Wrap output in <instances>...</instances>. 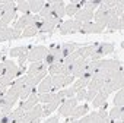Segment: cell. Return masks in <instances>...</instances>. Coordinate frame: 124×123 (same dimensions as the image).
I'll list each match as a JSON object with an SVG mask.
<instances>
[{
  "label": "cell",
  "mask_w": 124,
  "mask_h": 123,
  "mask_svg": "<svg viewBox=\"0 0 124 123\" xmlns=\"http://www.w3.org/2000/svg\"><path fill=\"white\" fill-rule=\"evenodd\" d=\"M29 48L31 47H26V45H21V47H13V48H10V56L12 57H19L21 54H23V53H28L29 51Z\"/></svg>",
  "instance_id": "34"
},
{
  "label": "cell",
  "mask_w": 124,
  "mask_h": 123,
  "mask_svg": "<svg viewBox=\"0 0 124 123\" xmlns=\"http://www.w3.org/2000/svg\"><path fill=\"white\" fill-rule=\"evenodd\" d=\"M28 3H29V10H31V13H32V15L39 13V12H41V9H42V8H44V5H45L44 0H31V2H28Z\"/></svg>",
  "instance_id": "29"
},
{
  "label": "cell",
  "mask_w": 124,
  "mask_h": 123,
  "mask_svg": "<svg viewBox=\"0 0 124 123\" xmlns=\"http://www.w3.org/2000/svg\"><path fill=\"white\" fill-rule=\"evenodd\" d=\"M23 119H41L42 117V105L37 104L35 107H32L31 110L25 111V114L22 116Z\"/></svg>",
  "instance_id": "21"
},
{
  "label": "cell",
  "mask_w": 124,
  "mask_h": 123,
  "mask_svg": "<svg viewBox=\"0 0 124 123\" xmlns=\"http://www.w3.org/2000/svg\"><path fill=\"white\" fill-rule=\"evenodd\" d=\"M47 72L50 73V76H53V75H58V73H61V72H63V63H55V65H53V66H50V68L47 69Z\"/></svg>",
  "instance_id": "36"
},
{
  "label": "cell",
  "mask_w": 124,
  "mask_h": 123,
  "mask_svg": "<svg viewBox=\"0 0 124 123\" xmlns=\"http://www.w3.org/2000/svg\"><path fill=\"white\" fill-rule=\"evenodd\" d=\"M104 78H98V76H93L91 81H89V84H88V88L89 89H92V91H99L102 87H104Z\"/></svg>",
  "instance_id": "27"
},
{
  "label": "cell",
  "mask_w": 124,
  "mask_h": 123,
  "mask_svg": "<svg viewBox=\"0 0 124 123\" xmlns=\"http://www.w3.org/2000/svg\"><path fill=\"white\" fill-rule=\"evenodd\" d=\"M107 32H114V31H123L124 29V18H118L117 15H114L108 24H107Z\"/></svg>",
  "instance_id": "13"
},
{
  "label": "cell",
  "mask_w": 124,
  "mask_h": 123,
  "mask_svg": "<svg viewBox=\"0 0 124 123\" xmlns=\"http://www.w3.org/2000/svg\"><path fill=\"white\" fill-rule=\"evenodd\" d=\"M108 117H109V120H114V122H118V120L123 122V117H124V108H123V107H114V108L108 113Z\"/></svg>",
  "instance_id": "26"
},
{
  "label": "cell",
  "mask_w": 124,
  "mask_h": 123,
  "mask_svg": "<svg viewBox=\"0 0 124 123\" xmlns=\"http://www.w3.org/2000/svg\"><path fill=\"white\" fill-rule=\"evenodd\" d=\"M93 13H95V10L88 9V8H82L75 15V18H76V21H79L82 24H86V22H91V19H93Z\"/></svg>",
  "instance_id": "17"
},
{
  "label": "cell",
  "mask_w": 124,
  "mask_h": 123,
  "mask_svg": "<svg viewBox=\"0 0 124 123\" xmlns=\"http://www.w3.org/2000/svg\"><path fill=\"white\" fill-rule=\"evenodd\" d=\"M88 63H89V60L88 59H78L75 63H72V72L70 75L73 78H80L83 75V72L88 69Z\"/></svg>",
  "instance_id": "11"
},
{
  "label": "cell",
  "mask_w": 124,
  "mask_h": 123,
  "mask_svg": "<svg viewBox=\"0 0 124 123\" xmlns=\"http://www.w3.org/2000/svg\"><path fill=\"white\" fill-rule=\"evenodd\" d=\"M2 73H3V66H2V63H0V76H2Z\"/></svg>",
  "instance_id": "48"
},
{
  "label": "cell",
  "mask_w": 124,
  "mask_h": 123,
  "mask_svg": "<svg viewBox=\"0 0 124 123\" xmlns=\"http://www.w3.org/2000/svg\"><path fill=\"white\" fill-rule=\"evenodd\" d=\"M115 123H123V122H121V120H118V122H115Z\"/></svg>",
  "instance_id": "50"
},
{
  "label": "cell",
  "mask_w": 124,
  "mask_h": 123,
  "mask_svg": "<svg viewBox=\"0 0 124 123\" xmlns=\"http://www.w3.org/2000/svg\"><path fill=\"white\" fill-rule=\"evenodd\" d=\"M117 3H118V2H115V0H105V2L101 3V6L105 8V9H114V8L117 6Z\"/></svg>",
  "instance_id": "39"
},
{
  "label": "cell",
  "mask_w": 124,
  "mask_h": 123,
  "mask_svg": "<svg viewBox=\"0 0 124 123\" xmlns=\"http://www.w3.org/2000/svg\"><path fill=\"white\" fill-rule=\"evenodd\" d=\"M35 35H38V25L37 24L32 25V26L25 28L21 34V38H29V37H35Z\"/></svg>",
  "instance_id": "32"
},
{
  "label": "cell",
  "mask_w": 124,
  "mask_h": 123,
  "mask_svg": "<svg viewBox=\"0 0 124 123\" xmlns=\"http://www.w3.org/2000/svg\"><path fill=\"white\" fill-rule=\"evenodd\" d=\"M79 59V54L75 51V53H72L70 56H67V57H64L63 60H61V63L63 65H72V63H75V62Z\"/></svg>",
  "instance_id": "38"
},
{
  "label": "cell",
  "mask_w": 124,
  "mask_h": 123,
  "mask_svg": "<svg viewBox=\"0 0 124 123\" xmlns=\"http://www.w3.org/2000/svg\"><path fill=\"white\" fill-rule=\"evenodd\" d=\"M45 92H53L51 76H45V78L38 84V94H45Z\"/></svg>",
  "instance_id": "20"
},
{
  "label": "cell",
  "mask_w": 124,
  "mask_h": 123,
  "mask_svg": "<svg viewBox=\"0 0 124 123\" xmlns=\"http://www.w3.org/2000/svg\"><path fill=\"white\" fill-rule=\"evenodd\" d=\"M80 28H82V22H79V21H76V19H69V21L61 22L57 29H58V32H60L61 35H67V34L80 32Z\"/></svg>",
  "instance_id": "7"
},
{
  "label": "cell",
  "mask_w": 124,
  "mask_h": 123,
  "mask_svg": "<svg viewBox=\"0 0 124 123\" xmlns=\"http://www.w3.org/2000/svg\"><path fill=\"white\" fill-rule=\"evenodd\" d=\"M123 84H124V75H123V69H120V70H115V72L109 73L105 78L104 87L99 91L107 94V95H109L115 89H123Z\"/></svg>",
  "instance_id": "1"
},
{
  "label": "cell",
  "mask_w": 124,
  "mask_h": 123,
  "mask_svg": "<svg viewBox=\"0 0 124 123\" xmlns=\"http://www.w3.org/2000/svg\"><path fill=\"white\" fill-rule=\"evenodd\" d=\"M16 5L15 6H10V8H8L6 10H3V13H2V18H0V26H9V24L15 19V16H16Z\"/></svg>",
  "instance_id": "12"
},
{
  "label": "cell",
  "mask_w": 124,
  "mask_h": 123,
  "mask_svg": "<svg viewBox=\"0 0 124 123\" xmlns=\"http://www.w3.org/2000/svg\"><path fill=\"white\" fill-rule=\"evenodd\" d=\"M16 9H18L19 12H22L23 15H29V13H31L28 0H19V2H16Z\"/></svg>",
  "instance_id": "33"
},
{
  "label": "cell",
  "mask_w": 124,
  "mask_h": 123,
  "mask_svg": "<svg viewBox=\"0 0 124 123\" xmlns=\"http://www.w3.org/2000/svg\"><path fill=\"white\" fill-rule=\"evenodd\" d=\"M63 92H64V97L66 98H72V97H75V92L72 91V88L69 87V88H66V89H63Z\"/></svg>",
  "instance_id": "44"
},
{
  "label": "cell",
  "mask_w": 124,
  "mask_h": 123,
  "mask_svg": "<svg viewBox=\"0 0 124 123\" xmlns=\"http://www.w3.org/2000/svg\"><path fill=\"white\" fill-rule=\"evenodd\" d=\"M6 91H8L6 88H2V87H0V97H2L3 94H6Z\"/></svg>",
  "instance_id": "47"
},
{
  "label": "cell",
  "mask_w": 124,
  "mask_h": 123,
  "mask_svg": "<svg viewBox=\"0 0 124 123\" xmlns=\"http://www.w3.org/2000/svg\"><path fill=\"white\" fill-rule=\"evenodd\" d=\"M39 19H41V18H39V15H32V13H29V15H22V16H21V18H18V21L13 24V29L23 31L25 28L35 25Z\"/></svg>",
  "instance_id": "6"
},
{
  "label": "cell",
  "mask_w": 124,
  "mask_h": 123,
  "mask_svg": "<svg viewBox=\"0 0 124 123\" xmlns=\"http://www.w3.org/2000/svg\"><path fill=\"white\" fill-rule=\"evenodd\" d=\"M42 123H58V116H53V117H48L45 122Z\"/></svg>",
  "instance_id": "45"
},
{
  "label": "cell",
  "mask_w": 124,
  "mask_h": 123,
  "mask_svg": "<svg viewBox=\"0 0 124 123\" xmlns=\"http://www.w3.org/2000/svg\"><path fill=\"white\" fill-rule=\"evenodd\" d=\"M78 95H76V98H78V101H83V100H86V89H80L79 92H76Z\"/></svg>",
  "instance_id": "42"
},
{
  "label": "cell",
  "mask_w": 124,
  "mask_h": 123,
  "mask_svg": "<svg viewBox=\"0 0 124 123\" xmlns=\"http://www.w3.org/2000/svg\"><path fill=\"white\" fill-rule=\"evenodd\" d=\"M96 95V91H92V89H88L86 91V101H92Z\"/></svg>",
  "instance_id": "43"
},
{
  "label": "cell",
  "mask_w": 124,
  "mask_h": 123,
  "mask_svg": "<svg viewBox=\"0 0 124 123\" xmlns=\"http://www.w3.org/2000/svg\"><path fill=\"white\" fill-rule=\"evenodd\" d=\"M26 60H28V53H23V54H21V56L18 57V66H19V68H21V66H23Z\"/></svg>",
  "instance_id": "41"
},
{
  "label": "cell",
  "mask_w": 124,
  "mask_h": 123,
  "mask_svg": "<svg viewBox=\"0 0 124 123\" xmlns=\"http://www.w3.org/2000/svg\"><path fill=\"white\" fill-rule=\"evenodd\" d=\"M39 103V97H38V94H37V91L34 89L32 91V94L25 100V101H21V104H19V107H22L25 111H28V110H31L32 107H35L37 104Z\"/></svg>",
  "instance_id": "16"
},
{
  "label": "cell",
  "mask_w": 124,
  "mask_h": 123,
  "mask_svg": "<svg viewBox=\"0 0 124 123\" xmlns=\"http://www.w3.org/2000/svg\"><path fill=\"white\" fill-rule=\"evenodd\" d=\"M64 9H66V15H69L72 18V16H75L82 9V5H80V2H75V0H73V2H70L69 5H66Z\"/></svg>",
  "instance_id": "25"
},
{
  "label": "cell",
  "mask_w": 124,
  "mask_h": 123,
  "mask_svg": "<svg viewBox=\"0 0 124 123\" xmlns=\"http://www.w3.org/2000/svg\"><path fill=\"white\" fill-rule=\"evenodd\" d=\"M88 111H89V105H88V104H82V105H76L70 116H72V119L78 120V119H80V117L86 116V113H88Z\"/></svg>",
  "instance_id": "23"
},
{
  "label": "cell",
  "mask_w": 124,
  "mask_h": 123,
  "mask_svg": "<svg viewBox=\"0 0 124 123\" xmlns=\"http://www.w3.org/2000/svg\"><path fill=\"white\" fill-rule=\"evenodd\" d=\"M42 62H44V65H45L47 68H50V66H53V65H55V63H61V59H60V56H58V54L48 53Z\"/></svg>",
  "instance_id": "30"
},
{
  "label": "cell",
  "mask_w": 124,
  "mask_h": 123,
  "mask_svg": "<svg viewBox=\"0 0 124 123\" xmlns=\"http://www.w3.org/2000/svg\"><path fill=\"white\" fill-rule=\"evenodd\" d=\"M47 54H48V47H45V45H34L28 51V60L31 62V63L42 62Z\"/></svg>",
  "instance_id": "8"
},
{
  "label": "cell",
  "mask_w": 124,
  "mask_h": 123,
  "mask_svg": "<svg viewBox=\"0 0 124 123\" xmlns=\"http://www.w3.org/2000/svg\"><path fill=\"white\" fill-rule=\"evenodd\" d=\"M48 68L44 65V62H35V63H31V66L28 68V70H26V75L28 76H37V75H39L41 72H44V70H47Z\"/></svg>",
  "instance_id": "18"
},
{
  "label": "cell",
  "mask_w": 124,
  "mask_h": 123,
  "mask_svg": "<svg viewBox=\"0 0 124 123\" xmlns=\"http://www.w3.org/2000/svg\"><path fill=\"white\" fill-rule=\"evenodd\" d=\"M114 15H115V8H114V9H105V8H102V6H99V8L96 9V12L93 13L95 22H96L98 25H101L102 28L107 26L108 21H109Z\"/></svg>",
  "instance_id": "5"
},
{
  "label": "cell",
  "mask_w": 124,
  "mask_h": 123,
  "mask_svg": "<svg viewBox=\"0 0 124 123\" xmlns=\"http://www.w3.org/2000/svg\"><path fill=\"white\" fill-rule=\"evenodd\" d=\"M105 28H102L101 25H98L96 22H86V24H82V28H80V32L82 34H101L104 32Z\"/></svg>",
  "instance_id": "15"
},
{
  "label": "cell",
  "mask_w": 124,
  "mask_h": 123,
  "mask_svg": "<svg viewBox=\"0 0 124 123\" xmlns=\"http://www.w3.org/2000/svg\"><path fill=\"white\" fill-rule=\"evenodd\" d=\"M69 123H78V120H75V119H72V122H69Z\"/></svg>",
  "instance_id": "49"
},
{
  "label": "cell",
  "mask_w": 124,
  "mask_h": 123,
  "mask_svg": "<svg viewBox=\"0 0 124 123\" xmlns=\"http://www.w3.org/2000/svg\"><path fill=\"white\" fill-rule=\"evenodd\" d=\"M38 97H39V101H41L42 104H48V103H51V101H54V100H55V92L38 94Z\"/></svg>",
  "instance_id": "35"
},
{
  "label": "cell",
  "mask_w": 124,
  "mask_h": 123,
  "mask_svg": "<svg viewBox=\"0 0 124 123\" xmlns=\"http://www.w3.org/2000/svg\"><path fill=\"white\" fill-rule=\"evenodd\" d=\"M79 47H82L79 43H64V44H60V57L63 60L64 57L70 56L72 53H75Z\"/></svg>",
  "instance_id": "14"
},
{
  "label": "cell",
  "mask_w": 124,
  "mask_h": 123,
  "mask_svg": "<svg viewBox=\"0 0 124 123\" xmlns=\"http://www.w3.org/2000/svg\"><path fill=\"white\" fill-rule=\"evenodd\" d=\"M107 98H108V95H107V94H104V92L98 91V92H96V95H95V98L92 100L93 107H95V108H99L101 105H104V104L107 103Z\"/></svg>",
  "instance_id": "31"
},
{
  "label": "cell",
  "mask_w": 124,
  "mask_h": 123,
  "mask_svg": "<svg viewBox=\"0 0 124 123\" xmlns=\"http://www.w3.org/2000/svg\"><path fill=\"white\" fill-rule=\"evenodd\" d=\"M61 24V19H47L41 18L37 25H38V34H51L54 29H57Z\"/></svg>",
  "instance_id": "4"
},
{
  "label": "cell",
  "mask_w": 124,
  "mask_h": 123,
  "mask_svg": "<svg viewBox=\"0 0 124 123\" xmlns=\"http://www.w3.org/2000/svg\"><path fill=\"white\" fill-rule=\"evenodd\" d=\"M60 103H61V101L54 100V101H51V103H48V104H44V105H42V116L47 117V116H50L51 113H54V111L58 108Z\"/></svg>",
  "instance_id": "24"
},
{
  "label": "cell",
  "mask_w": 124,
  "mask_h": 123,
  "mask_svg": "<svg viewBox=\"0 0 124 123\" xmlns=\"http://www.w3.org/2000/svg\"><path fill=\"white\" fill-rule=\"evenodd\" d=\"M115 50L114 44L111 43H101V41H95V50L92 53V56L89 57L91 60H101L102 57H105L107 54H111Z\"/></svg>",
  "instance_id": "3"
},
{
  "label": "cell",
  "mask_w": 124,
  "mask_h": 123,
  "mask_svg": "<svg viewBox=\"0 0 124 123\" xmlns=\"http://www.w3.org/2000/svg\"><path fill=\"white\" fill-rule=\"evenodd\" d=\"M51 82H53V92L54 89H63L66 87V76L64 75H53L51 76Z\"/></svg>",
  "instance_id": "22"
},
{
  "label": "cell",
  "mask_w": 124,
  "mask_h": 123,
  "mask_svg": "<svg viewBox=\"0 0 124 123\" xmlns=\"http://www.w3.org/2000/svg\"><path fill=\"white\" fill-rule=\"evenodd\" d=\"M123 104H124V91L118 89L117 95L114 97V107H123Z\"/></svg>",
  "instance_id": "37"
},
{
  "label": "cell",
  "mask_w": 124,
  "mask_h": 123,
  "mask_svg": "<svg viewBox=\"0 0 124 123\" xmlns=\"http://www.w3.org/2000/svg\"><path fill=\"white\" fill-rule=\"evenodd\" d=\"M21 34H22V31L13 29L10 26H0V43L18 40V38H21Z\"/></svg>",
  "instance_id": "10"
},
{
  "label": "cell",
  "mask_w": 124,
  "mask_h": 123,
  "mask_svg": "<svg viewBox=\"0 0 124 123\" xmlns=\"http://www.w3.org/2000/svg\"><path fill=\"white\" fill-rule=\"evenodd\" d=\"M19 92L15 91L13 88L9 87V89L6 91V94H3L0 97V113L8 114L13 110V105L19 101Z\"/></svg>",
  "instance_id": "2"
},
{
  "label": "cell",
  "mask_w": 124,
  "mask_h": 123,
  "mask_svg": "<svg viewBox=\"0 0 124 123\" xmlns=\"http://www.w3.org/2000/svg\"><path fill=\"white\" fill-rule=\"evenodd\" d=\"M89 117H91V123H109L111 122L108 114H107V111H102V110L91 113Z\"/></svg>",
  "instance_id": "19"
},
{
  "label": "cell",
  "mask_w": 124,
  "mask_h": 123,
  "mask_svg": "<svg viewBox=\"0 0 124 123\" xmlns=\"http://www.w3.org/2000/svg\"><path fill=\"white\" fill-rule=\"evenodd\" d=\"M123 6H124V3L123 2H118L117 3V8H115V15L118 16V18H123Z\"/></svg>",
  "instance_id": "40"
},
{
  "label": "cell",
  "mask_w": 124,
  "mask_h": 123,
  "mask_svg": "<svg viewBox=\"0 0 124 123\" xmlns=\"http://www.w3.org/2000/svg\"><path fill=\"white\" fill-rule=\"evenodd\" d=\"M88 84H89V79H85V78H79L78 81H75V82L70 85V88H72V91L76 94V92H79L80 89H85V88L88 87Z\"/></svg>",
  "instance_id": "28"
},
{
  "label": "cell",
  "mask_w": 124,
  "mask_h": 123,
  "mask_svg": "<svg viewBox=\"0 0 124 123\" xmlns=\"http://www.w3.org/2000/svg\"><path fill=\"white\" fill-rule=\"evenodd\" d=\"M78 123H91V117H89V114H86V116L80 117V119L78 120Z\"/></svg>",
  "instance_id": "46"
},
{
  "label": "cell",
  "mask_w": 124,
  "mask_h": 123,
  "mask_svg": "<svg viewBox=\"0 0 124 123\" xmlns=\"http://www.w3.org/2000/svg\"><path fill=\"white\" fill-rule=\"evenodd\" d=\"M78 98L76 97H72V98H66L63 103L60 104L58 107V114L63 116V117H69L72 114V111L75 110V107L78 105Z\"/></svg>",
  "instance_id": "9"
}]
</instances>
